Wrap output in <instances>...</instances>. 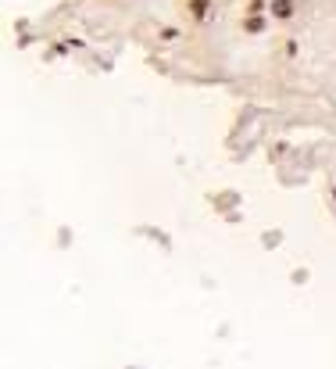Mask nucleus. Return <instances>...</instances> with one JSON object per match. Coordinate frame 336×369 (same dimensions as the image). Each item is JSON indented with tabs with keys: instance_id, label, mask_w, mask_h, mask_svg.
<instances>
[{
	"instance_id": "obj_1",
	"label": "nucleus",
	"mask_w": 336,
	"mask_h": 369,
	"mask_svg": "<svg viewBox=\"0 0 336 369\" xmlns=\"http://www.w3.org/2000/svg\"><path fill=\"white\" fill-rule=\"evenodd\" d=\"M276 15H283V18L290 15V4H286V0H279V4H276Z\"/></svg>"
}]
</instances>
